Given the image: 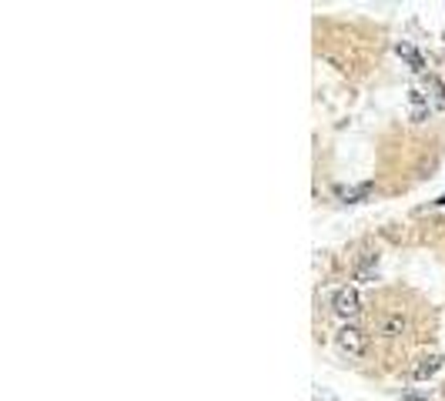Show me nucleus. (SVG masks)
<instances>
[{"label": "nucleus", "instance_id": "6e6552de", "mask_svg": "<svg viewBox=\"0 0 445 401\" xmlns=\"http://www.w3.org/2000/svg\"><path fill=\"white\" fill-rule=\"evenodd\" d=\"M372 194V184H352V187H335V197L338 201H345V204H355V201H365Z\"/></svg>", "mask_w": 445, "mask_h": 401}, {"label": "nucleus", "instance_id": "39448f33", "mask_svg": "<svg viewBox=\"0 0 445 401\" xmlns=\"http://www.w3.org/2000/svg\"><path fill=\"white\" fill-rule=\"evenodd\" d=\"M425 98H429L432 110H445V84H442V77L425 74Z\"/></svg>", "mask_w": 445, "mask_h": 401}, {"label": "nucleus", "instance_id": "0eeeda50", "mask_svg": "<svg viewBox=\"0 0 445 401\" xmlns=\"http://www.w3.org/2000/svg\"><path fill=\"white\" fill-rule=\"evenodd\" d=\"M442 365H445L442 355H425V358H419V365L412 368V378H415V381L432 378V375H435L439 368H442Z\"/></svg>", "mask_w": 445, "mask_h": 401}, {"label": "nucleus", "instance_id": "423d86ee", "mask_svg": "<svg viewBox=\"0 0 445 401\" xmlns=\"http://www.w3.org/2000/svg\"><path fill=\"white\" fill-rule=\"evenodd\" d=\"M395 54H399L405 64H409V71H415V74H425V57L415 51L412 43H405V41L395 43Z\"/></svg>", "mask_w": 445, "mask_h": 401}, {"label": "nucleus", "instance_id": "20e7f679", "mask_svg": "<svg viewBox=\"0 0 445 401\" xmlns=\"http://www.w3.org/2000/svg\"><path fill=\"white\" fill-rule=\"evenodd\" d=\"M405 335H409V318H405L402 311H392V315H385V321H382V338L395 341V338H405Z\"/></svg>", "mask_w": 445, "mask_h": 401}, {"label": "nucleus", "instance_id": "f257e3e1", "mask_svg": "<svg viewBox=\"0 0 445 401\" xmlns=\"http://www.w3.org/2000/svg\"><path fill=\"white\" fill-rule=\"evenodd\" d=\"M335 345L345 351L348 358H365V355H369V335H365V328H359V325L342 328L335 335Z\"/></svg>", "mask_w": 445, "mask_h": 401}, {"label": "nucleus", "instance_id": "1a4fd4ad", "mask_svg": "<svg viewBox=\"0 0 445 401\" xmlns=\"http://www.w3.org/2000/svg\"><path fill=\"white\" fill-rule=\"evenodd\" d=\"M435 204H445V194H442V197H439V201H435Z\"/></svg>", "mask_w": 445, "mask_h": 401}, {"label": "nucleus", "instance_id": "f03ea898", "mask_svg": "<svg viewBox=\"0 0 445 401\" xmlns=\"http://www.w3.org/2000/svg\"><path fill=\"white\" fill-rule=\"evenodd\" d=\"M332 311H335L338 318H355L362 311V294L359 288H352V284H345V288H338L335 294H332Z\"/></svg>", "mask_w": 445, "mask_h": 401}, {"label": "nucleus", "instance_id": "7ed1b4c3", "mask_svg": "<svg viewBox=\"0 0 445 401\" xmlns=\"http://www.w3.org/2000/svg\"><path fill=\"white\" fill-rule=\"evenodd\" d=\"M429 114H432V104L425 98V90L412 87V90H409V120L422 124V120H429Z\"/></svg>", "mask_w": 445, "mask_h": 401}]
</instances>
